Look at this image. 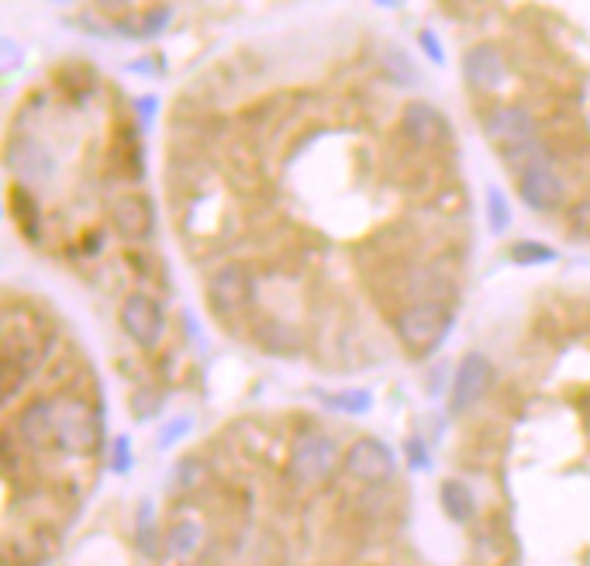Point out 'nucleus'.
I'll use <instances>...</instances> for the list:
<instances>
[{
  "label": "nucleus",
  "mask_w": 590,
  "mask_h": 566,
  "mask_svg": "<svg viewBox=\"0 0 590 566\" xmlns=\"http://www.w3.org/2000/svg\"><path fill=\"white\" fill-rule=\"evenodd\" d=\"M487 139L501 149L504 163L515 173H521L525 166L546 159V149L539 142V121L528 111L525 104H501L487 114L484 121Z\"/></svg>",
  "instance_id": "f257e3e1"
},
{
  "label": "nucleus",
  "mask_w": 590,
  "mask_h": 566,
  "mask_svg": "<svg viewBox=\"0 0 590 566\" xmlns=\"http://www.w3.org/2000/svg\"><path fill=\"white\" fill-rule=\"evenodd\" d=\"M104 446V428L97 408L87 397H59L56 449L66 456H97Z\"/></svg>",
  "instance_id": "f03ea898"
},
{
  "label": "nucleus",
  "mask_w": 590,
  "mask_h": 566,
  "mask_svg": "<svg viewBox=\"0 0 590 566\" xmlns=\"http://www.w3.org/2000/svg\"><path fill=\"white\" fill-rule=\"evenodd\" d=\"M394 328H397V339L404 342L408 353L425 356L449 335L452 311L442 301H415L397 311Z\"/></svg>",
  "instance_id": "7ed1b4c3"
},
{
  "label": "nucleus",
  "mask_w": 590,
  "mask_h": 566,
  "mask_svg": "<svg viewBox=\"0 0 590 566\" xmlns=\"http://www.w3.org/2000/svg\"><path fill=\"white\" fill-rule=\"evenodd\" d=\"M339 466V442L325 432H308L290 446V460H287V480L294 487H321Z\"/></svg>",
  "instance_id": "20e7f679"
},
{
  "label": "nucleus",
  "mask_w": 590,
  "mask_h": 566,
  "mask_svg": "<svg viewBox=\"0 0 590 566\" xmlns=\"http://www.w3.org/2000/svg\"><path fill=\"white\" fill-rule=\"evenodd\" d=\"M256 297V277L245 263H225L208 280V308L218 318H235Z\"/></svg>",
  "instance_id": "39448f33"
},
{
  "label": "nucleus",
  "mask_w": 590,
  "mask_h": 566,
  "mask_svg": "<svg viewBox=\"0 0 590 566\" xmlns=\"http://www.w3.org/2000/svg\"><path fill=\"white\" fill-rule=\"evenodd\" d=\"M342 470H346L349 477L356 480V484L383 487V484H390V480L397 477V456H394V449H390L387 442L366 435V439L352 442L349 453L342 456Z\"/></svg>",
  "instance_id": "423d86ee"
},
{
  "label": "nucleus",
  "mask_w": 590,
  "mask_h": 566,
  "mask_svg": "<svg viewBox=\"0 0 590 566\" xmlns=\"http://www.w3.org/2000/svg\"><path fill=\"white\" fill-rule=\"evenodd\" d=\"M11 428L28 453L52 449L59 428V397H32V401H25L18 415H14Z\"/></svg>",
  "instance_id": "0eeeda50"
},
{
  "label": "nucleus",
  "mask_w": 590,
  "mask_h": 566,
  "mask_svg": "<svg viewBox=\"0 0 590 566\" xmlns=\"http://www.w3.org/2000/svg\"><path fill=\"white\" fill-rule=\"evenodd\" d=\"M118 321L135 346L152 349L159 339H163V325H166L163 304H159L152 294H145V290H132V294L121 301Z\"/></svg>",
  "instance_id": "6e6552de"
},
{
  "label": "nucleus",
  "mask_w": 590,
  "mask_h": 566,
  "mask_svg": "<svg viewBox=\"0 0 590 566\" xmlns=\"http://www.w3.org/2000/svg\"><path fill=\"white\" fill-rule=\"evenodd\" d=\"M4 163L18 183H45L52 173H56V156L49 152V145L38 142L35 135H25V132L7 139Z\"/></svg>",
  "instance_id": "1a4fd4ad"
},
{
  "label": "nucleus",
  "mask_w": 590,
  "mask_h": 566,
  "mask_svg": "<svg viewBox=\"0 0 590 566\" xmlns=\"http://www.w3.org/2000/svg\"><path fill=\"white\" fill-rule=\"evenodd\" d=\"M518 197L525 201V208L549 214V211L563 208L566 183L553 166H549V159H539V163L525 166V170L518 173Z\"/></svg>",
  "instance_id": "9d476101"
},
{
  "label": "nucleus",
  "mask_w": 590,
  "mask_h": 566,
  "mask_svg": "<svg viewBox=\"0 0 590 566\" xmlns=\"http://www.w3.org/2000/svg\"><path fill=\"white\" fill-rule=\"evenodd\" d=\"M490 387H494V363H490L484 353H466L463 359H459L456 377H452L449 408L456 411V415L477 408V404L487 397Z\"/></svg>",
  "instance_id": "9b49d317"
},
{
  "label": "nucleus",
  "mask_w": 590,
  "mask_h": 566,
  "mask_svg": "<svg viewBox=\"0 0 590 566\" xmlns=\"http://www.w3.org/2000/svg\"><path fill=\"white\" fill-rule=\"evenodd\" d=\"M111 225L125 242H145L156 232V208L145 194H121L111 204Z\"/></svg>",
  "instance_id": "f8f14e48"
},
{
  "label": "nucleus",
  "mask_w": 590,
  "mask_h": 566,
  "mask_svg": "<svg viewBox=\"0 0 590 566\" xmlns=\"http://www.w3.org/2000/svg\"><path fill=\"white\" fill-rule=\"evenodd\" d=\"M401 132H404V139L411 145H418V149H435V145H442L449 139V121H446V114H439L432 104L415 101L404 107Z\"/></svg>",
  "instance_id": "ddd939ff"
},
{
  "label": "nucleus",
  "mask_w": 590,
  "mask_h": 566,
  "mask_svg": "<svg viewBox=\"0 0 590 566\" xmlns=\"http://www.w3.org/2000/svg\"><path fill=\"white\" fill-rule=\"evenodd\" d=\"M463 80H466V87L480 90V94L497 90L504 83V56L494 45H473V49H466Z\"/></svg>",
  "instance_id": "4468645a"
},
{
  "label": "nucleus",
  "mask_w": 590,
  "mask_h": 566,
  "mask_svg": "<svg viewBox=\"0 0 590 566\" xmlns=\"http://www.w3.org/2000/svg\"><path fill=\"white\" fill-rule=\"evenodd\" d=\"M204 542H208V529L197 518H176V522L163 535V553L166 560L176 566H187L201 556Z\"/></svg>",
  "instance_id": "2eb2a0df"
},
{
  "label": "nucleus",
  "mask_w": 590,
  "mask_h": 566,
  "mask_svg": "<svg viewBox=\"0 0 590 566\" xmlns=\"http://www.w3.org/2000/svg\"><path fill=\"white\" fill-rule=\"evenodd\" d=\"M439 501H442V508H446V515L459 525L470 522V518L477 515V497H473V491L463 484V480H442Z\"/></svg>",
  "instance_id": "dca6fc26"
},
{
  "label": "nucleus",
  "mask_w": 590,
  "mask_h": 566,
  "mask_svg": "<svg viewBox=\"0 0 590 566\" xmlns=\"http://www.w3.org/2000/svg\"><path fill=\"white\" fill-rule=\"evenodd\" d=\"M11 214L18 218L21 232L38 239V204H35V197L28 194L25 183H14L11 187Z\"/></svg>",
  "instance_id": "f3484780"
},
{
  "label": "nucleus",
  "mask_w": 590,
  "mask_h": 566,
  "mask_svg": "<svg viewBox=\"0 0 590 566\" xmlns=\"http://www.w3.org/2000/svg\"><path fill=\"white\" fill-rule=\"evenodd\" d=\"M383 73H387L397 87H411V83H418L415 63H411V56L401 49V45H387V49H383Z\"/></svg>",
  "instance_id": "a211bd4d"
},
{
  "label": "nucleus",
  "mask_w": 590,
  "mask_h": 566,
  "mask_svg": "<svg viewBox=\"0 0 590 566\" xmlns=\"http://www.w3.org/2000/svg\"><path fill=\"white\" fill-rule=\"evenodd\" d=\"M166 25H170V11L166 7H152L142 18H135V25H121V32L132 38H156L166 32Z\"/></svg>",
  "instance_id": "6ab92c4d"
},
{
  "label": "nucleus",
  "mask_w": 590,
  "mask_h": 566,
  "mask_svg": "<svg viewBox=\"0 0 590 566\" xmlns=\"http://www.w3.org/2000/svg\"><path fill=\"white\" fill-rule=\"evenodd\" d=\"M511 259L521 266H546V263H556V249H549L546 242L521 239L511 246Z\"/></svg>",
  "instance_id": "aec40b11"
},
{
  "label": "nucleus",
  "mask_w": 590,
  "mask_h": 566,
  "mask_svg": "<svg viewBox=\"0 0 590 566\" xmlns=\"http://www.w3.org/2000/svg\"><path fill=\"white\" fill-rule=\"evenodd\" d=\"M325 404L335 411H346V415H366L373 397H370V390H342V394L325 397Z\"/></svg>",
  "instance_id": "412c9836"
},
{
  "label": "nucleus",
  "mask_w": 590,
  "mask_h": 566,
  "mask_svg": "<svg viewBox=\"0 0 590 566\" xmlns=\"http://www.w3.org/2000/svg\"><path fill=\"white\" fill-rule=\"evenodd\" d=\"M487 225H490V232L494 235H501V232H508L511 228V208H508V201H504V194L497 187L487 190Z\"/></svg>",
  "instance_id": "4be33fe9"
},
{
  "label": "nucleus",
  "mask_w": 590,
  "mask_h": 566,
  "mask_svg": "<svg viewBox=\"0 0 590 566\" xmlns=\"http://www.w3.org/2000/svg\"><path fill=\"white\" fill-rule=\"evenodd\" d=\"M111 470L114 473H128V466H132V453H128V435H118V439L111 442Z\"/></svg>",
  "instance_id": "5701e85b"
},
{
  "label": "nucleus",
  "mask_w": 590,
  "mask_h": 566,
  "mask_svg": "<svg viewBox=\"0 0 590 566\" xmlns=\"http://www.w3.org/2000/svg\"><path fill=\"white\" fill-rule=\"evenodd\" d=\"M183 435H190V418H176V422H170V428H163V432H159V446L170 449Z\"/></svg>",
  "instance_id": "b1692460"
},
{
  "label": "nucleus",
  "mask_w": 590,
  "mask_h": 566,
  "mask_svg": "<svg viewBox=\"0 0 590 566\" xmlns=\"http://www.w3.org/2000/svg\"><path fill=\"white\" fill-rule=\"evenodd\" d=\"M156 114H159V101L152 94H145V97L135 101V118H139L142 128H149L152 121H156Z\"/></svg>",
  "instance_id": "393cba45"
},
{
  "label": "nucleus",
  "mask_w": 590,
  "mask_h": 566,
  "mask_svg": "<svg viewBox=\"0 0 590 566\" xmlns=\"http://www.w3.org/2000/svg\"><path fill=\"white\" fill-rule=\"evenodd\" d=\"M204 473V466H201V460H187L176 470V480H180V487L183 491H190V487H197V480L194 477H201Z\"/></svg>",
  "instance_id": "a878e982"
},
{
  "label": "nucleus",
  "mask_w": 590,
  "mask_h": 566,
  "mask_svg": "<svg viewBox=\"0 0 590 566\" xmlns=\"http://www.w3.org/2000/svg\"><path fill=\"white\" fill-rule=\"evenodd\" d=\"M418 42H421V49H425V56L432 59V63H442V59H446V52H442L439 38H435L432 32H421Z\"/></svg>",
  "instance_id": "bb28decb"
},
{
  "label": "nucleus",
  "mask_w": 590,
  "mask_h": 566,
  "mask_svg": "<svg viewBox=\"0 0 590 566\" xmlns=\"http://www.w3.org/2000/svg\"><path fill=\"white\" fill-rule=\"evenodd\" d=\"M408 463L415 466V470H428V453L421 439H408Z\"/></svg>",
  "instance_id": "cd10ccee"
},
{
  "label": "nucleus",
  "mask_w": 590,
  "mask_h": 566,
  "mask_svg": "<svg viewBox=\"0 0 590 566\" xmlns=\"http://www.w3.org/2000/svg\"><path fill=\"white\" fill-rule=\"evenodd\" d=\"M4 70H11V66H18V45L11 42V38H4Z\"/></svg>",
  "instance_id": "c85d7f7f"
},
{
  "label": "nucleus",
  "mask_w": 590,
  "mask_h": 566,
  "mask_svg": "<svg viewBox=\"0 0 590 566\" xmlns=\"http://www.w3.org/2000/svg\"><path fill=\"white\" fill-rule=\"evenodd\" d=\"M97 4H101L104 11H125V7L132 4V0H97Z\"/></svg>",
  "instance_id": "c756f323"
},
{
  "label": "nucleus",
  "mask_w": 590,
  "mask_h": 566,
  "mask_svg": "<svg viewBox=\"0 0 590 566\" xmlns=\"http://www.w3.org/2000/svg\"><path fill=\"white\" fill-rule=\"evenodd\" d=\"M128 70H135V73H152V63H149V59H142V63H132Z\"/></svg>",
  "instance_id": "7c9ffc66"
},
{
  "label": "nucleus",
  "mask_w": 590,
  "mask_h": 566,
  "mask_svg": "<svg viewBox=\"0 0 590 566\" xmlns=\"http://www.w3.org/2000/svg\"><path fill=\"white\" fill-rule=\"evenodd\" d=\"M49 4H59V7H66V4H73V0H49Z\"/></svg>",
  "instance_id": "2f4dec72"
}]
</instances>
